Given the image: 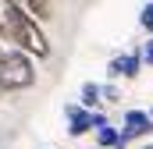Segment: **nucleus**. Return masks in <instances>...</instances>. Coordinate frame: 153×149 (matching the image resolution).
I'll return each mask as SVG.
<instances>
[{
	"label": "nucleus",
	"mask_w": 153,
	"mask_h": 149,
	"mask_svg": "<svg viewBox=\"0 0 153 149\" xmlns=\"http://www.w3.org/2000/svg\"><path fill=\"white\" fill-rule=\"evenodd\" d=\"M114 149H125V142H121V146H114Z\"/></svg>",
	"instance_id": "12"
},
{
	"label": "nucleus",
	"mask_w": 153,
	"mask_h": 149,
	"mask_svg": "<svg viewBox=\"0 0 153 149\" xmlns=\"http://www.w3.org/2000/svg\"><path fill=\"white\" fill-rule=\"evenodd\" d=\"M22 11H29L36 21H50V0H14Z\"/></svg>",
	"instance_id": "7"
},
{
	"label": "nucleus",
	"mask_w": 153,
	"mask_h": 149,
	"mask_svg": "<svg viewBox=\"0 0 153 149\" xmlns=\"http://www.w3.org/2000/svg\"><path fill=\"white\" fill-rule=\"evenodd\" d=\"M0 92H4V89H0Z\"/></svg>",
	"instance_id": "15"
},
{
	"label": "nucleus",
	"mask_w": 153,
	"mask_h": 149,
	"mask_svg": "<svg viewBox=\"0 0 153 149\" xmlns=\"http://www.w3.org/2000/svg\"><path fill=\"white\" fill-rule=\"evenodd\" d=\"M107 117L103 114H89V110H78V107H68V131L71 135H85L89 128H100Z\"/></svg>",
	"instance_id": "5"
},
{
	"label": "nucleus",
	"mask_w": 153,
	"mask_h": 149,
	"mask_svg": "<svg viewBox=\"0 0 153 149\" xmlns=\"http://www.w3.org/2000/svg\"><path fill=\"white\" fill-rule=\"evenodd\" d=\"M18 46L29 53V57H50V43L43 36V29H39V21L25 11L22 14V29H18Z\"/></svg>",
	"instance_id": "2"
},
{
	"label": "nucleus",
	"mask_w": 153,
	"mask_h": 149,
	"mask_svg": "<svg viewBox=\"0 0 153 149\" xmlns=\"http://www.w3.org/2000/svg\"><path fill=\"white\" fill-rule=\"evenodd\" d=\"M36 82V68H32V57L14 46V50H4L0 57V89L11 92V89H29Z\"/></svg>",
	"instance_id": "1"
},
{
	"label": "nucleus",
	"mask_w": 153,
	"mask_h": 149,
	"mask_svg": "<svg viewBox=\"0 0 153 149\" xmlns=\"http://www.w3.org/2000/svg\"><path fill=\"white\" fill-rule=\"evenodd\" d=\"M22 7L14 0H0V39L18 43V29H22Z\"/></svg>",
	"instance_id": "3"
},
{
	"label": "nucleus",
	"mask_w": 153,
	"mask_h": 149,
	"mask_svg": "<svg viewBox=\"0 0 153 149\" xmlns=\"http://www.w3.org/2000/svg\"><path fill=\"white\" fill-rule=\"evenodd\" d=\"M139 64H143L139 53H121V57H114V60L107 64V71L121 74V78H135V74H139Z\"/></svg>",
	"instance_id": "6"
},
{
	"label": "nucleus",
	"mask_w": 153,
	"mask_h": 149,
	"mask_svg": "<svg viewBox=\"0 0 153 149\" xmlns=\"http://www.w3.org/2000/svg\"><path fill=\"white\" fill-rule=\"evenodd\" d=\"M150 117H153V114H150Z\"/></svg>",
	"instance_id": "16"
},
{
	"label": "nucleus",
	"mask_w": 153,
	"mask_h": 149,
	"mask_svg": "<svg viewBox=\"0 0 153 149\" xmlns=\"http://www.w3.org/2000/svg\"><path fill=\"white\" fill-rule=\"evenodd\" d=\"M146 149H153V146H146Z\"/></svg>",
	"instance_id": "14"
},
{
	"label": "nucleus",
	"mask_w": 153,
	"mask_h": 149,
	"mask_svg": "<svg viewBox=\"0 0 153 149\" xmlns=\"http://www.w3.org/2000/svg\"><path fill=\"white\" fill-rule=\"evenodd\" d=\"M100 96H103V89H100L96 82L82 85V103H85V107H96V103H100Z\"/></svg>",
	"instance_id": "9"
},
{
	"label": "nucleus",
	"mask_w": 153,
	"mask_h": 149,
	"mask_svg": "<svg viewBox=\"0 0 153 149\" xmlns=\"http://www.w3.org/2000/svg\"><path fill=\"white\" fill-rule=\"evenodd\" d=\"M143 60L153 64V36H150V43H146V50H143Z\"/></svg>",
	"instance_id": "11"
},
{
	"label": "nucleus",
	"mask_w": 153,
	"mask_h": 149,
	"mask_svg": "<svg viewBox=\"0 0 153 149\" xmlns=\"http://www.w3.org/2000/svg\"><path fill=\"white\" fill-rule=\"evenodd\" d=\"M0 57H4V46H0Z\"/></svg>",
	"instance_id": "13"
},
{
	"label": "nucleus",
	"mask_w": 153,
	"mask_h": 149,
	"mask_svg": "<svg viewBox=\"0 0 153 149\" xmlns=\"http://www.w3.org/2000/svg\"><path fill=\"white\" fill-rule=\"evenodd\" d=\"M153 131V117L143 110H128L125 114V131H121V142H128V139H143V135H150Z\"/></svg>",
	"instance_id": "4"
},
{
	"label": "nucleus",
	"mask_w": 153,
	"mask_h": 149,
	"mask_svg": "<svg viewBox=\"0 0 153 149\" xmlns=\"http://www.w3.org/2000/svg\"><path fill=\"white\" fill-rule=\"evenodd\" d=\"M139 25H143V29H146V32L153 36V0L146 4V7H143V14H139Z\"/></svg>",
	"instance_id": "10"
},
{
	"label": "nucleus",
	"mask_w": 153,
	"mask_h": 149,
	"mask_svg": "<svg viewBox=\"0 0 153 149\" xmlns=\"http://www.w3.org/2000/svg\"><path fill=\"white\" fill-rule=\"evenodd\" d=\"M96 142H100V146H121V131H114V128L103 121V124L96 128Z\"/></svg>",
	"instance_id": "8"
}]
</instances>
